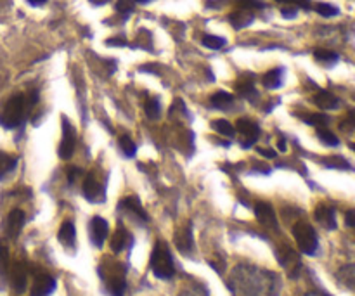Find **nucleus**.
Instances as JSON below:
<instances>
[{"instance_id": "1", "label": "nucleus", "mask_w": 355, "mask_h": 296, "mask_svg": "<svg viewBox=\"0 0 355 296\" xmlns=\"http://www.w3.org/2000/svg\"><path fill=\"white\" fill-rule=\"evenodd\" d=\"M231 290L234 296H277L279 279L269 270L239 265L231 279Z\"/></svg>"}, {"instance_id": "2", "label": "nucleus", "mask_w": 355, "mask_h": 296, "mask_svg": "<svg viewBox=\"0 0 355 296\" xmlns=\"http://www.w3.org/2000/svg\"><path fill=\"white\" fill-rule=\"evenodd\" d=\"M30 104H28V99L21 94L17 96H12L9 101L6 103L3 110L0 111V125L3 128H12L21 127L26 120V113L30 111Z\"/></svg>"}, {"instance_id": "3", "label": "nucleus", "mask_w": 355, "mask_h": 296, "mask_svg": "<svg viewBox=\"0 0 355 296\" xmlns=\"http://www.w3.org/2000/svg\"><path fill=\"white\" fill-rule=\"evenodd\" d=\"M153 274L158 279H172L175 276V265H173L172 253H170L168 246L163 241H158L153 248L151 260H149Z\"/></svg>"}, {"instance_id": "4", "label": "nucleus", "mask_w": 355, "mask_h": 296, "mask_svg": "<svg viewBox=\"0 0 355 296\" xmlns=\"http://www.w3.org/2000/svg\"><path fill=\"white\" fill-rule=\"evenodd\" d=\"M293 236L297 239V245L302 253H305V255H315V252L319 248V239L311 224H307V222H298V224H295Z\"/></svg>"}, {"instance_id": "5", "label": "nucleus", "mask_w": 355, "mask_h": 296, "mask_svg": "<svg viewBox=\"0 0 355 296\" xmlns=\"http://www.w3.org/2000/svg\"><path fill=\"white\" fill-rule=\"evenodd\" d=\"M277 260H279L281 265L288 270L290 277H297L298 272L302 269V262L298 253L293 248H290L288 245H283L277 250Z\"/></svg>"}, {"instance_id": "6", "label": "nucleus", "mask_w": 355, "mask_h": 296, "mask_svg": "<svg viewBox=\"0 0 355 296\" xmlns=\"http://www.w3.org/2000/svg\"><path fill=\"white\" fill-rule=\"evenodd\" d=\"M75 142H76L75 128L71 127L69 120H66V118L62 116V139H61V144H59V158L62 159L71 158L73 151H75Z\"/></svg>"}, {"instance_id": "7", "label": "nucleus", "mask_w": 355, "mask_h": 296, "mask_svg": "<svg viewBox=\"0 0 355 296\" xmlns=\"http://www.w3.org/2000/svg\"><path fill=\"white\" fill-rule=\"evenodd\" d=\"M118 210L128 214L134 220L141 222V224H146V222H148V214L144 211L141 200H139L137 196H128L125 198V200H121L120 203H118Z\"/></svg>"}, {"instance_id": "8", "label": "nucleus", "mask_w": 355, "mask_h": 296, "mask_svg": "<svg viewBox=\"0 0 355 296\" xmlns=\"http://www.w3.org/2000/svg\"><path fill=\"white\" fill-rule=\"evenodd\" d=\"M83 196L89 203H103L104 201V187L97 182V179L94 177V173H89L83 180Z\"/></svg>"}, {"instance_id": "9", "label": "nucleus", "mask_w": 355, "mask_h": 296, "mask_svg": "<svg viewBox=\"0 0 355 296\" xmlns=\"http://www.w3.org/2000/svg\"><path fill=\"white\" fill-rule=\"evenodd\" d=\"M89 232H90V241H92V245L97 246V248H103L104 241L107 239V232H110L107 222L101 217H94L92 220H90Z\"/></svg>"}, {"instance_id": "10", "label": "nucleus", "mask_w": 355, "mask_h": 296, "mask_svg": "<svg viewBox=\"0 0 355 296\" xmlns=\"http://www.w3.org/2000/svg\"><path fill=\"white\" fill-rule=\"evenodd\" d=\"M255 217L263 227L277 229V218L276 214H274V208L269 203H266V201H259L255 204Z\"/></svg>"}, {"instance_id": "11", "label": "nucleus", "mask_w": 355, "mask_h": 296, "mask_svg": "<svg viewBox=\"0 0 355 296\" xmlns=\"http://www.w3.org/2000/svg\"><path fill=\"white\" fill-rule=\"evenodd\" d=\"M236 128H238V130L245 135V142L241 144L245 149H250L257 141H259L260 128L257 127L253 121L241 118V120H238V123H236Z\"/></svg>"}, {"instance_id": "12", "label": "nucleus", "mask_w": 355, "mask_h": 296, "mask_svg": "<svg viewBox=\"0 0 355 296\" xmlns=\"http://www.w3.org/2000/svg\"><path fill=\"white\" fill-rule=\"evenodd\" d=\"M104 283H106V290L111 296H123L127 290V281L121 272H113L111 270L107 276H103Z\"/></svg>"}, {"instance_id": "13", "label": "nucleus", "mask_w": 355, "mask_h": 296, "mask_svg": "<svg viewBox=\"0 0 355 296\" xmlns=\"http://www.w3.org/2000/svg\"><path fill=\"white\" fill-rule=\"evenodd\" d=\"M55 290V279L49 274H38L35 277L33 288H31V296H51Z\"/></svg>"}, {"instance_id": "14", "label": "nucleus", "mask_w": 355, "mask_h": 296, "mask_svg": "<svg viewBox=\"0 0 355 296\" xmlns=\"http://www.w3.org/2000/svg\"><path fill=\"white\" fill-rule=\"evenodd\" d=\"M24 227V214L21 210H12L7 215L6 220V234L10 239H16Z\"/></svg>"}, {"instance_id": "15", "label": "nucleus", "mask_w": 355, "mask_h": 296, "mask_svg": "<svg viewBox=\"0 0 355 296\" xmlns=\"http://www.w3.org/2000/svg\"><path fill=\"white\" fill-rule=\"evenodd\" d=\"M10 283H12V288L17 291V293H23V291L26 290L28 269L24 263L16 262L12 267H10Z\"/></svg>"}, {"instance_id": "16", "label": "nucleus", "mask_w": 355, "mask_h": 296, "mask_svg": "<svg viewBox=\"0 0 355 296\" xmlns=\"http://www.w3.org/2000/svg\"><path fill=\"white\" fill-rule=\"evenodd\" d=\"M314 217L319 224L324 229H336V211L333 207H328V204H319L314 211Z\"/></svg>"}, {"instance_id": "17", "label": "nucleus", "mask_w": 355, "mask_h": 296, "mask_svg": "<svg viewBox=\"0 0 355 296\" xmlns=\"http://www.w3.org/2000/svg\"><path fill=\"white\" fill-rule=\"evenodd\" d=\"M173 241H175V246L179 248V252L182 253H189L193 252V225L187 224L186 227L179 229V231H175V236H173Z\"/></svg>"}, {"instance_id": "18", "label": "nucleus", "mask_w": 355, "mask_h": 296, "mask_svg": "<svg viewBox=\"0 0 355 296\" xmlns=\"http://www.w3.org/2000/svg\"><path fill=\"white\" fill-rule=\"evenodd\" d=\"M58 238H59V243H61L66 250L75 248L76 231H75V225H73L71 220L62 222L61 229H59V232H58Z\"/></svg>"}, {"instance_id": "19", "label": "nucleus", "mask_w": 355, "mask_h": 296, "mask_svg": "<svg viewBox=\"0 0 355 296\" xmlns=\"http://www.w3.org/2000/svg\"><path fill=\"white\" fill-rule=\"evenodd\" d=\"M130 243H132L130 232L120 225V227L116 229V232L113 234V238H111V250H113L114 253H121L127 246H130Z\"/></svg>"}, {"instance_id": "20", "label": "nucleus", "mask_w": 355, "mask_h": 296, "mask_svg": "<svg viewBox=\"0 0 355 296\" xmlns=\"http://www.w3.org/2000/svg\"><path fill=\"white\" fill-rule=\"evenodd\" d=\"M314 104H315V106L321 107V110L331 111V110H336V107L340 106V101H338V97L333 96L331 92H326V90H321V92L315 94Z\"/></svg>"}, {"instance_id": "21", "label": "nucleus", "mask_w": 355, "mask_h": 296, "mask_svg": "<svg viewBox=\"0 0 355 296\" xmlns=\"http://www.w3.org/2000/svg\"><path fill=\"white\" fill-rule=\"evenodd\" d=\"M253 19H255V16L252 14V10H246V9H238L236 12H232L231 16H229V21H231V24L236 28V30H241V28L250 26V24L253 23Z\"/></svg>"}, {"instance_id": "22", "label": "nucleus", "mask_w": 355, "mask_h": 296, "mask_svg": "<svg viewBox=\"0 0 355 296\" xmlns=\"http://www.w3.org/2000/svg\"><path fill=\"white\" fill-rule=\"evenodd\" d=\"M336 277H338V281L343 284V286L350 288V290H355V263L343 265L342 269L336 272Z\"/></svg>"}, {"instance_id": "23", "label": "nucleus", "mask_w": 355, "mask_h": 296, "mask_svg": "<svg viewBox=\"0 0 355 296\" xmlns=\"http://www.w3.org/2000/svg\"><path fill=\"white\" fill-rule=\"evenodd\" d=\"M262 83L267 89H279L281 83H283V69H270L266 75L262 76Z\"/></svg>"}, {"instance_id": "24", "label": "nucleus", "mask_w": 355, "mask_h": 296, "mask_svg": "<svg viewBox=\"0 0 355 296\" xmlns=\"http://www.w3.org/2000/svg\"><path fill=\"white\" fill-rule=\"evenodd\" d=\"M234 103V97L227 92H217L210 97V104L217 110H227Z\"/></svg>"}, {"instance_id": "25", "label": "nucleus", "mask_w": 355, "mask_h": 296, "mask_svg": "<svg viewBox=\"0 0 355 296\" xmlns=\"http://www.w3.org/2000/svg\"><path fill=\"white\" fill-rule=\"evenodd\" d=\"M17 165V158L12 155H7V153L0 151V179L7 175V173L12 172Z\"/></svg>"}, {"instance_id": "26", "label": "nucleus", "mask_w": 355, "mask_h": 296, "mask_svg": "<svg viewBox=\"0 0 355 296\" xmlns=\"http://www.w3.org/2000/svg\"><path fill=\"white\" fill-rule=\"evenodd\" d=\"M322 165L328 166V168H336V170H350V163L347 162L343 156H329V158L322 159Z\"/></svg>"}, {"instance_id": "27", "label": "nucleus", "mask_w": 355, "mask_h": 296, "mask_svg": "<svg viewBox=\"0 0 355 296\" xmlns=\"http://www.w3.org/2000/svg\"><path fill=\"white\" fill-rule=\"evenodd\" d=\"M300 118L305 121V123L312 125V127H315V128L324 127V125L329 121V118L326 116V114H321V113H305L304 116H300Z\"/></svg>"}, {"instance_id": "28", "label": "nucleus", "mask_w": 355, "mask_h": 296, "mask_svg": "<svg viewBox=\"0 0 355 296\" xmlns=\"http://www.w3.org/2000/svg\"><path fill=\"white\" fill-rule=\"evenodd\" d=\"M314 58L318 59L319 62H322V64H335V62L338 61V54L333 51H326V49H318V51H314Z\"/></svg>"}, {"instance_id": "29", "label": "nucleus", "mask_w": 355, "mask_h": 296, "mask_svg": "<svg viewBox=\"0 0 355 296\" xmlns=\"http://www.w3.org/2000/svg\"><path fill=\"white\" fill-rule=\"evenodd\" d=\"M211 128H214L215 132H218V134L222 135H227V137H234V127H232L231 123H229L227 120H215L211 121Z\"/></svg>"}, {"instance_id": "30", "label": "nucleus", "mask_w": 355, "mask_h": 296, "mask_svg": "<svg viewBox=\"0 0 355 296\" xmlns=\"http://www.w3.org/2000/svg\"><path fill=\"white\" fill-rule=\"evenodd\" d=\"M318 137L321 139V141L324 142L326 146H331V148H336V146L340 144L338 137H336V135L333 134V132H329L328 128H324V127H319L318 128Z\"/></svg>"}, {"instance_id": "31", "label": "nucleus", "mask_w": 355, "mask_h": 296, "mask_svg": "<svg viewBox=\"0 0 355 296\" xmlns=\"http://www.w3.org/2000/svg\"><path fill=\"white\" fill-rule=\"evenodd\" d=\"M120 148L127 158H134L135 151H137V148H135V142H132V139L128 137V135H123V137L120 139Z\"/></svg>"}, {"instance_id": "32", "label": "nucleus", "mask_w": 355, "mask_h": 296, "mask_svg": "<svg viewBox=\"0 0 355 296\" xmlns=\"http://www.w3.org/2000/svg\"><path fill=\"white\" fill-rule=\"evenodd\" d=\"M203 45L208 49H214V51H218V49H222L225 45V38L215 37V35H205Z\"/></svg>"}, {"instance_id": "33", "label": "nucleus", "mask_w": 355, "mask_h": 296, "mask_svg": "<svg viewBox=\"0 0 355 296\" xmlns=\"http://www.w3.org/2000/svg\"><path fill=\"white\" fill-rule=\"evenodd\" d=\"M144 110H146V114H148L149 120H158V116H159V103H158V99H155V97H153V99L146 101Z\"/></svg>"}, {"instance_id": "34", "label": "nucleus", "mask_w": 355, "mask_h": 296, "mask_svg": "<svg viewBox=\"0 0 355 296\" xmlns=\"http://www.w3.org/2000/svg\"><path fill=\"white\" fill-rule=\"evenodd\" d=\"M315 10H318V12L324 17H333L340 12L338 7L331 6V3H326V2H319L318 6H315Z\"/></svg>"}, {"instance_id": "35", "label": "nucleus", "mask_w": 355, "mask_h": 296, "mask_svg": "<svg viewBox=\"0 0 355 296\" xmlns=\"http://www.w3.org/2000/svg\"><path fill=\"white\" fill-rule=\"evenodd\" d=\"M9 270V252L3 245H0V274H7Z\"/></svg>"}, {"instance_id": "36", "label": "nucleus", "mask_w": 355, "mask_h": 296, "mask_svg": "<svg viewBox=\"0 0 355 296\" xmlns=\"http://www.w3.org/2000/svg\"><path fill=\"white\" fill-rule=\"evenodd\" d=\"M239 9H246V10H252V9H262L263 3L259 2V0H236Z\"/></svg>"}, {"instance_id": "37", "label": "nucleus", "mask_w": 355, "mask_h": 296, "mask_svg": "<svg viewBox=\"0 0 355 296\" xmlns=\"http://www.w3.org/2000/svg\"><path fill=\"white\" fill-rule=\"evenodd\" d=\"M238 92L241 94L243 97H246V99H248V97L255 96V87H253V83H252V82L243 83V85H239V87H238Z\"/></svg>"}, {"instance_id": "38", "label": "nucleus", "mask_w": 355, "mask_h": 296, "mask_svg": "<svg viewBox=\"0 0 355 296\" xmlns=\"http://www.w3.org/2000/svg\"><path fill=\"white\" fill-rule=\"evenodd\" d=\"M116 10L121 14H130L132 10H134V3L128 2V0H118Z\"/></svg>"}, {"instance_id": "39", "label": "nucleus", "mask_w": 355, "mask_h": 296, "mask_svg": "<svg viewBox=\"0 0 355 296\" xmlns=\"http://www.w3.org/2000/svg\"><path fill=\"white\" fill-rule=\"evenodd\" d=\"M342 130H355V110H352L349 113V116H347L345 121H342Z\"/></svg>"}, {"instance_id": "40", "label": "nucleus", "mask_w": 355, "mask_h": 296, "mask_svg": "<svg viewBox=\"0 0 355 296\" xmlns=\"http://www.w3.org/2000/svg\"><path fill=\"white\" fill-rule=\"evenodd\" d=\"M276 2H283V3H290V6H297V7H304V9H309V6H311V0H276Z\"/></svg>"}, {"instance_id": "41", "label": "nucleus", "mask_w": 355, "mask_h": 296, "mask_svg": "<svg viewBox=\"0 0 355 296\" xmlns=\"http://www.w3.org/2000/svg\"><path fill=\"white\" fill-rule=\"evenodd\" d=\"M80 175H82V170L75 168V166H71V168L68 170V180H69V184L75 182L76 177H80Z\"/></svg>"}, {"instance_id": "42", "label": "nucleus", "mask_w": 355, "mask_h": 296, "mask_svg": "<svg viewBox=\"0 0 355 296\" xmlns=\"http://www.w3.org/2000/svg\"><path fill=\"white\" fill-rule=\"evenodd\" d=\"M345 222H347V225H349V227L355 229V210L347 211V214H345Z\"/></svg>"}, {"instance_id": "43", "label": "nucleus", "mask_w": 355, "mask_h": 296, "mask_svg": "<svg viewBox=\"0 0 355 296\" xmlns=\"http://www.w3.org/2000/svg\"><path fill=\"white\" fill-rule=\"evenodd\" d=\"M106 45H114V47H123V45H127V42H125V38H110V40H106Z\"/></svg>"}, {"instance_id": "44", "label": "nucleus", "mask_w": 355, "mask_h": 296, "mask_svg": "<svg viewBox=\"0 0 355 296\" xmlns=\"http://www.w3.org/2000/svg\"><path fill=\"white\" fill-rule=\"evenodd\" d=\"M281 14H283L284 17H295L297 16V9H295V7H284V9L281 10Z\"/></svg>"}, {"instance_id": "45", "label": "nucleus", "mask_w": 355, "mask_h": 296, "mask_svg": "<svg viewBox=\"0 0 355 296\" xmlns=\"http://www.w3.org/2000/svg\"><path fill=\"white\" fill-rule=\"evenodd\" d=\"M259 155H262V156H266V158H276V151H274V149H260L259 148Z\"/></svg>"}, {"instance_id": "46", "label": "nucleus", "mask_w": 355, "mask_h": 296, "mask_svg": "<svg viewBox=\"0 0 355 296\" xmlns=\"http://www.w3.org/2000/svg\"><path fill=\"white\" fill-rule=\"evenodd\" d=\"M47 2V0H28V3H30V6H42V3H45Z\"/></svg>"}, {"instance_id": "47", "label": "nucleus", "mask_w": 355, "mask_h": 296, "mask_svg": "<svg viewBox=\"0 0 355 296\" xmlns=\"http://www.w3.org/2000/svg\"><path fill=\"white\" fill-rule=\"evenodd\" d=\"M277 148H279V151H281V153L286 151V144H284V139H281L279 144H277Z\"/></svg>"}, {"instance_id": "48", "label": "nucleus", "mask_w": 355, "mask_h": 296, "mask_svg": "<svg viewBox=\"0 0 355 296\" xmlns=\"http://www.w3.org/2000/svg\"><path fill=\"white\" fill-rule=\"evenodd\" d=\"M304 296H329V295L321 293V291H312V293H307V295H304Z\"/></svg>"}, {"instance_id": "49", "label": "nucleus", "mask_w": 355, "mask_h": 296, "mask_svg": "<svg viewBox=\"0 0 355 296\" xmlns=\"http://www.w3.org/2000/svg\"><path fill=\"white\" fill-rule=\"evenodd\" d=\"M90 2H92L94 6H103V3H106L107 0H90Z\"/></svg>"}, {"instance_id": "50", "label": "nucleus", "mask_w": 355, "mask_h": 296, "mask_svg": "<svg viewBox=\"0 0 355 296\" xmlns=\"http://www.w3.org/2000/svg\"><path fill=\"white\" fill-rule=\"evenodd\" d=\"M135 2H137V3H148V2H151V0H135Z\"/></svg>"}, {"instance_id": "51", "label": "nucleus", "mask_w": 355, "mask_h": 296, "mask_svg": "<svg viewBox=\"0 0 355 296\" xmlns=\"http://www.w3.org/2000/svg\"><path fill=\"white\" fill-rule=\"evenodd\" d=\"M352 149H354V151H355V144H352Z\"/></svg>"}]
</instances>
